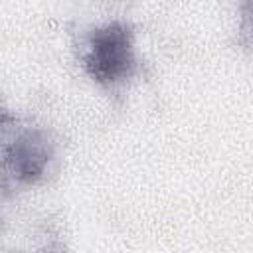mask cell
Here are the masks:
<instances>
[{
    "label": "cell",
    "instance_id": "obj_1",
    "mask_svg": "<svg viewBox=\"0 0 253 253\" xmlns=\"http://www.w3.org/2000/svg\"><path fill=\"white\" fill-rule=\"evenodd\" d=\"M59 166V140L51 128L0 105V172L30 188L45 182Z\"/></svg>",
    "mask_w": 253,
    "mask_h": 253
},
{
    "label": "cell",
    "instance_id": "obj_2",
    "mask_svg": "<svg viewBox=\"0 0 253 253\" xmlns=\"http://www.w3.org/2000/svg\"><path fill=\"white\" fill-rule=\"evenodd\" d=\"M79 63L85 75L107 91L126 85L138 73L134 26L113 18L89 28L79 43Z\"/></svg>",
    "mask_w": 253,
    "mask_h": 253
}]
</instances>
